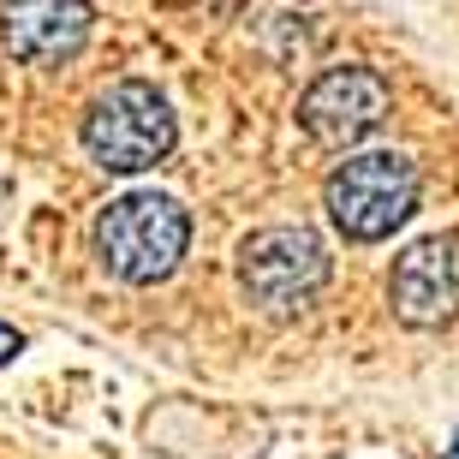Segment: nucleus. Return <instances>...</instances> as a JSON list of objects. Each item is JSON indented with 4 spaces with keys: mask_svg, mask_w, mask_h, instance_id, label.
Instances as JSON below:
<instances>
[{
    "mask_svg": "<svg viewBox=\"0 0 459 459\" xmlns=\"http://www.w3.org/2000/svg\"><path fill=\"white\" fill-rule=\"evenodd\" d=\"M84 155L108 173H143L173 150V108L168 96L143 78H119L90 102L84 126Z\"/></svg>",
    "mask_w": 459,
    "mask_h": 459,
    "instance_id": "obj_1",
    "label": "nucleus"
},
{
    "mask_svg": "<svg viewBox=\"0 0 459 459\" xmlns=\"http://www.w3.org/2000/svg\"><path fill=\"white\" fill-rule=\"evenodd\" d=\"M447 459H459V442H454V447H447Z\"/></svg>",
    "mask_w": 459,
    "mask_h": 459,
    "instance_id": "obj_9",
    "label": "nucleus"
},
{
    "mask_svg": "<svg viewBox=\"0 0 459 459\" xmlns=\"http://www.w3.org/2000/svg\"><path fill=\"white\" fill-rule=\"evenodd\" d=\"M186 238H191V221L173 197L132 191V197H119V204L102 209V221H96V256L108 263V274L132 281V287H150V281H161L186 256Z\"/></svg>",
    "mask_w": 459,
    "mask_h": 459,
    "instance_id": "obj_2",
    "label": "nucleus"
},
{
    "mask_svg": "<svg viewBox=\"0 0 459 459\" xmlns=\"http://www.w3.org/2000/svg\"><path fill=\"white\" fill-rule=\"evenodd\" d=\"M388 84L370 66H328L299 102V126H305L323 150H346L358 137H370L388 119Z\"/></svg>",
    "mask_w": 459,
    "mask_h": 459,
    "instance_id": "obj_5",
    "label": "nucleus"
},
{
    "mask_svg": "<svg viewBox=\"0 0 459 459\" xmlns=\"http://www.w3.org/2000/svg\"><path fill=\"white\" fill-rule=\"evenodd\" d=\"M18 352V334H13V328H6V323H0V364H6V358H13Z\"/></svg>",
    "mask_w": 459,
    "mask_h": 459,
    "instance_id": "obj_8",
    "label": "nucleus"
},
{
    "mask_svg": "<svg viewBox=\"0 0 459 459\" xmlns=\"http://www.w3.org/2000/svg\"><path fill=\"white\" fill-rule=\"evenodd\" d=\"M328 281V251L310 227H263L238 251V287L263 310H292Z\"/></svg>",
    "mask_w": 459,
    "mask_h": 459,
    "instance_id": "obj_4",
    "label": "nucleus"
},
{
    "mask_svg": "<svg viewBox=\"0 0 459 459\" xmlns=\"http://www.w3.org/2000/svg\"><path fill=\"white\" fill-rule=\"evenodd\" d=\"M418 209V168L394 150L352 155L328 173V221L352 245H376Z\"/></svg>",
    "mask_w": 459,
    "mask_h": 459,
    "instance_id": "obj_3",
    "label": "nucleus"
},
{
    "mask_svg": "<svg viewBox=\"0 0 459 459\" xmlns=\"http://www.w3.org/2000/svg\"><path fill=\"white\" fill-rule=\"evenodd\" d=\"M394 316L411 328H442L459 310V238H418L388 281Z\"/></svg>",
    "mask_w": 459,
    "mask_h": 459,
    "instance_id": "obj_6",
    "label": "nucleus"
},
{
    "mask_svg": "<svg viewBox=\"0 0 459 459\" xmlns=\"http://www.w3.org/2000/svg\"><path fill=\"white\" fill-rule=\"evenodd\" d=\"M0 42L24 66H66L90 42V0H0Z\"/></svg>",
    "mask_w": 459,
    "mask_h": 459,
    "instance_id": "obj_7",
    "label": "nucleus"
}]
</instances>
